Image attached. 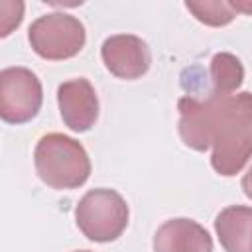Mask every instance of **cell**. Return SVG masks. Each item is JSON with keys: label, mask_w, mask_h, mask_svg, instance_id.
<instances>
[{"label": "cell", "mask_w": 252, "mask_h": 252, "mask_svg": "<svg viewBox=\"0 0 252 252\" xmlns=\"http://www.w3.org/2000/svg\"><path fill=\"white\" fill-rule=\"evenodd\" d=\"M207 102L211 114V165L219 175L232 177L252 158V93H211Z\"/></svg>", "instance_id": "6da1fadb"}, {"label": "cell", "mask_w": 252, "mask_h": 252, "mask_svg": "<svg viewBox=\"0 0 252 252\" xmlns=\"http://www.w3.org/2000/svg\"><path fill=\"white\" fill-rule=\"evenodd\" d=\"M33 165L37 177L57 191L77 189L91 175V159L83 144L61 132L39 138L33 150Z\"/></svg>", "instance_id": "7a4b0ae2"}, {"label": "cell", "mask_w": 252, "mask_h": 252, "mask_svg": "<svg viewBox=\"0 0 252 252\" xmlns=\"http://www.w3.org/2000/svg\"><path fill=\"white\" fill-rule=\"evenodd\" d=\"M128 205L114 189H91L75 209L79 230L93 242H112L128 226Z\"/></svg>", "instance_id": "3957f363"}, {"label": "cell", "mask_w": 252, "mask_h": 252, "mask_svg": "<svg viewBox=\"0 0 252 252\" xmlns=\"http://www.w3.org/2000/svg\"><path fill=\"white\" fill-rule=\"evenodd\" d=\"M28 41L41 59L63 61L75 57L85 47L87 32L79 18L65 12H51L32 22Z\"/></svg>", "instance_id": "277c9868"}, {"label": "cell", "mask_w": 252, "mask_h": 252, "mask_svg": "<svg viewBox=\"0 0 252 252\" xmlns=\"http://www.w3.org/2000/svg\"><path fill=\"white\" fill-rule=\"evenodd\" d=\"M43 89L37 75L28 67L0 71V116L8 124H26L37 116Z\"/></svg>", "instance_id": "5b68a950"}, {"label": "cell", "mask_w": 252, "mask_h": 252, "mask_svg": "<svg viewBox=\"0 0 252 252\" xmlns=\"http://www.w3.org/2000/svg\"><path fill=\"white\" fill-rule=\"evenodd\" d=\"M100 57L106 71L124 81L140 79L152 65L148 43L132 33H116L106 37L100 45Z\"/></svg>", "instance_id": "8992f818"}, {"label": "cell", "mask_w": 252, "mask_h": 252, "mask_svg": "<svg viewBox=\"0 0 252 252\" xmlns=\"http://www.w3.org/2000/svg\"><path fill=\"white\" fill-rule=\"evenodd\" d=\"M57 104L65 126L73 132H87L98 118V96L89 79L77 77L57 87Z\"/></svg>", "instance_id": "52a82bcc"}, {"label": "cell", "mask_w": 252, "mask_h": 252, "mask_svg": "<svg viewBox=\"0 0 252 252\" xmlns=\"http://www.w3.org/2000/svg\"><path fill=\"white\" fill-rule=\"evenodd\" d=\"M154 252H213V238L193 219H169L154 234Z\"/></svg>", "instance_id": "ba28073f"}, {"label": "cell", "mask_w": 252, "mask_h": 252, "mask_svg": "<svg viewBox=\"0 0 252 252\" xmlns=\"http://www.w3.org/2000/svg\"><path fill=\"white\" fill-rule=\"evenodd\" d=\"M179 110V122L177 130L183 140V144L195 152H205L211 148V114H209V102L193 98V96H181L177 102Z\"/></svg>", "instance_id": "9c48e42d"}, {"label": "cell", "mask_w": 252, "mask_h": 252, "mask_svg": "<svg viewBox=\"0 0 252 252\" xmlns=\"http://www.w3.org/2000/svg\"><path fill=\"white\" fill-rule=\"evenodd\" d=\"M215 232L224 252H252V207L222 209L215 217Z\"/></svg>", "instance_id": "30bf717a"}, {"label": "cell", "mask_w": 252, "mask_h": 252, "mask_svg": "<svg viewBox=\"0 0 252 252\" xmlns=\"http://www.w3.org/2000/svg\"><path fill=\"white\" fill-rule=\"evenodd\" d=\"M209 73H211L213 93L219 94H234L244 81V67L240 59L226 51L213 55Z\"/></svg>", "instance_id": "8fae6325"}, {"label": "cell", "mask_w": 252, "mask_h": 252, "mask_svg": "<svg viewBox=\"0 0 252 252\" xmlns=\"http://www.w3.org/2000/svg\"><path fill=\"white\" fill-rule=\"evenodd\" d=\"M185 8L205 26L220 28L234 20L236 12L226 0H187Z\"/></svg>", "instance_id": "7c38bea8"}, {"label": "cell", "mask_w": 252, "mask_h": 252, "mask_svg": "<svg viewBox=\"0 0 252 252\" xmlns=\"http://www.w3.org/2000/svg\"><path fill=\"white\" fill-rule=\"evenodd\" d=\"M24 20V4L14 0H2L0 2V35H10Z\"/></svg>", "instance_id": "4fadbf2b"}, {"label": "cell", "mask_w": 252, "mask_h": 252, "mask_svg": "<svg viewBox=\"0 0 252 252\" xmlns=\"http://www.w3.org/2000/svg\"><path fill=\"white\" fill-rule=\"evenodd\" d=\"M228 4H230V8L234 12L252 16V0H228Z\"/></svg>", "instance_id": "5bb4252c"}, {"label": "cell", "mask_w": 252, "mask_h": 252, "mask_svg": "<svg viewBox=\"0 0 252 252\" xmlns=\"http://www.w3.org/2000/svg\"><path fill=\"white\" fill-rule=\"evenodd\" d=\"M240 187H242V193L252 201V165H250V169L244 173V177H242V181H240Z\"/></svg>", "instance_id": "9a60e30c"}, {"label": "cell", "mask_w": 252, "mask_h": 252, "mask_svg": "<svg viewBox=\"0 0 252 252\" xmlns=\"http://www.w3.org/2000/svg\"><path fill=\"white\" fill-rule=\"evenodd\" d=\"M75 252H91V250H75Z\"/></svg>", "instance_id": "2e32d148"}]
</instances>
